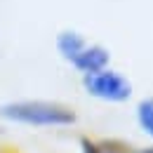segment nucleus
<instances>
[{"label":"nucleus","instance_id":"nucleus-1","mask_svg":"<svg viewBox=\"0 0 153 153\" xmlns=\"http://www.w3.org/2000/svg\"><path fill=\"white\" fill-rule=\"evenodd\" d=\"M0 118L7 123L28 125V127H68L78 120L73 108L59 101H45V99L7 101L0 106Z\"/></svg>","mask_w":153,"mask_h":153},{"label":"nucleus","instance_id":"nucleus-2","mask_svg":"<svg viewBox=\"0 0 153 153\" xmlns=\"http://www.w3.org/2000/svg\"><path fill=\"white\" fill-rule=\"evenodd\" d=\"M82 87L90 97H94L99 101H108V104H123L132 97V82L123 73H118L113 68H101L97 73L82 76Z\"/></svg>","mask_w":153,"mask_h":153},{"label":"nucleus","instance_id":"nucleus-3","mask_svg":"<svg viewBox=\"0 0 153 153\" xmlns=\"http://www.w3.org/2000/svg\"><path fill=\"white\" fill-rule=\"evenodd\" d=\"M68 64L80 76H90V73H97V71H101L111 64V52L104 45H85Z\"/></svg>","mask_w":153,"mask_h":153},{"label":"nucleus","instance_id":"nucleus-4","mask_svg":"<svg viewBox=\"0 0 153 153\" xmlns=\"http://www.w3.org/2000/svg\"><path fill=\"white\" fill-rule=\"evenodd\" d=\"M85 45H87V40L82 38L78 31H73V28H64V31H59L57 40H54V47H57L59 57L64 59V61H71Z\"/></svg>","mask_w":153,"mask_h":153},{"label":"nucleus","instance_id":"nucleus-5","mask_svg":"<svg viewBox=\"0 0 153 153\" xmlns=\"http://www.w3.org/2000/svg\"><path fill=\"white\" fill-rule=\"evenodd\" d=\"M137 123L153 139V97H146L137 104Z\"/></svg>","mask_w":153,"mask_h":153},{"label":"nucleus","instance_id":"nucleus-6","mask_svg":"<svg viewBox=\"0 0 153 153\" xmlns=\"http://www.w3.org/2000/svg\"><path fill=\"white\" fill-rule=\"evenodd\" d=\"M80 153H130V151H125L120 144H111V141H94V139L80 137Z\"/></svg>","mask_w":153,"mask_h":153},{"label":"nucleus","instance_id":"nucleus-7","mask_svg":"<svg viewBox=\"0 0 153 153\" xmlns=\"http://www.w3.org/2000/svg\"><path fill=\"white\" fill-rule=\"evenodd\" d=\"M134 153H153V146H151V149H141V151H134Z\"/></svg>","mask_w":153,"mask_h":153},{"label":"nucleus","instance_id":"nucleus-8","mask_svg":"<svg viewBox=\"0 0 153 153\" xmlns=\"http://www.w3.org/2000/svg\"><path fill=\"white\" fill-rule=\"evenodd\" d=\"M0 153H10V151H5V149H0Z\"/></svg>","mask_w":153,"mask_h":153}]
</instances>
